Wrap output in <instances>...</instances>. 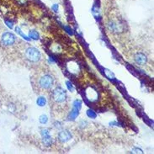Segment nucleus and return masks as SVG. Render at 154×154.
I'll list each match as a JSON object with an SVG mask.
<instances>
[{
  "label": "nucleus",
  "instance_id": "12",
  "mask_svg": "<svg viewBox=\"0 0 154 154\" xmlns=\"http://www.w3.org/2000/svg\"><path fill=\"white\" fill-rule=\"evenodd\" d=\"M39 121L41 124H46L48 121V117H47V116H46V115H41V116L39 117Z\"/></svg>",
  "mask_w": 154,
  "mask_h": 154
},
{
  "label": "nucleus",
  "instance_id": "17",
  "mask_svg": "<svg viewBox=\"0 0 154 154\" xmlns=\"http://www.w3.org/2000/svg\"><path fill=\"white\" fill-rule=\"evenodd\" d=\"M58 9H59V6H58V4L57 3H54L52 6H51V9L54 11V12H58Z\"/></svg>",
  "mask_w": 154,
  "mask_h": 154
},
{
  "label": "nucleus",
  "instance_id": "2",
  "mask_svg": "<svg viewBox=\"0 0 154 154\" xmlns=\"http://www.w3.org/2000/svg\"><path fill=\"white\" fill-rule=\"evenodd\" d=\"M53 84H54V79L49 74H45L39 80V85L40 86V88H42L44 89H51L53 86Z\"/></svg>",
  "mask_w": 154,
  "mask_h": 154
},
{
  "label": "nucleus",
  "instance_id": "10",
  "mask_svg": "<svg viewBox=\"0 0 154 154\" xmlns=\"http://www.w3.org/2000/svg\"><path fill=\"white\" fill-rule=\"evenodd\" d=\"M29 37L30 39H32V40H39L40 36H39V33L36 31V30H30Z\"/></svg>",
  "mask_w": 154,
  "mask_h": 154
},
{
  "label": "nucleus",
  "instance_id": "7",
  "mask_svg": "<svg viewBox=\"0 0 154 154\" xmlns=\"http://www.w3.org/2000/svg\"><path fill=\"white\" fill-rule=\"evenodd\" d=\"M135 62L137 63L138 65H141V66H143L147 63V57L145 54L141 53V52H138L136 54L135 57Z\"/></svg>",
  "mask_w": 154,
  "mask_h": 154
},
{
  "label": "nucleus",
  "instance_id": "15",
  "mask_svg": "<svg viewBox=\"0 0 154 154\" xmlns=\"http://www.w3.org/2000/svg\"><path fill=\"white\" fill-rule=\"evenodd\" d=\"M104 73H105L106 77H109L110 79H112V78L115 77V75L113 74V73H111V71H110V70H108V69H105V70H104Z\"/></svg>",
  "mask_w": 154,
  "mask_h": 154
},
{
  "label": "nucleus",
  "instance_id": "16",
  "mask_svg": "<svg viewBox=\"0 0 154 154\" xmlns=\"http://www.w3.org/2000/svg\"><path fill=\"white\" fill-rule=\"evenodd\" d=\"M66 85H67V89L70 90L71 92H73L74 89H73V84L71 83V82H69V81H67L66 82Z\"/></svg>",
  "mask_w": 154,
  "mask_h": 154
},
{
  "label": "nucleus",
  "instance_id": "3",
  "mask_svg": "<svg viewBox=\"0 0 154 154\" xmlns=\"http://www.w3.org/2000/svg\"><path fill=\"white\" fill-rule=\"evenodd\" d=\"M52 97L56 103H63L67 100V93L63 88L58 87L53 91Z\"/></svg>",
  "mask_w": 154,
  "mask_h": 154
},
{
  "label": "nucleus",
  "instance_id": "11",
  "mask_svg": "<svg viewBox=\"0 0 154 154\" xmlns=\"http://www.w3.org/2000/svg\"><path fill=\"white\" fill-rule=\"evenodd\" d=\"M15 31H16L19 35H20L25 40H30V38H28V36L22 32V30H21V29H20V27H16V28H15Z\"/></svg>",
  "mask_w": 154,
  "mask_h": 154
},
{
  "label": "nucleus",
  "instance_id": "19",
  "mask_svg": "<svg viewBox=\"0 0 154 154\" xmlns=\"http://www.w3.org/2000/svg\"><path fill=\"white\" fill-rule=\"evenodd\" d=\"M5 23H6V25H7V26H8L9 28H10V29H12V28H13V24H12V22H9V21L6 20V21H5Z\"/></svg>",
  "mask_w": 154,
  "mask_h": 154
},
{
  "label": "nucleus",
  "instance_id": "6",
  "mask_svg": "<svg viewBox=\"0 0 154 154\" xmlns=\"http://www.w3.org/2000/svg\"><path fill=\"white\" fill-rule=\"evenodd\" d=\"M71 138H72V134L67 130H62L58 133V139L61 142H63V143L67 142L69 140H71Z\"/></svg>",
  "mask_w": 154,
  "mask_h": 154
},
{
  "label": "nucleus",
  "instance_id": "4",
  "mask_svg": "<svg viewBox=\"0 0 154 154\" xmlns=\"http://www.w3.org/2000/svg\"><path fill=\"white\" fill-rule=\"evenodd\" d=\"M15 41H16V37L11 32H4L2 35L1 42L4 46H12L15 43Z\"/></svg>",
  "mask_w": 154,
  "mask_h": 154
},
{
  "label": "nucleus",
  "instance_id": "18",
  "mask_svg": "<svg viewBox=\"0 0 154 154\" xmlns=\"http://www.w3.org/2000/svg\"><path fill=\"white\" fill-rule=\"evenodd\" d=\"M131 152H132L133 153H143L142 150H141V149H139V148H134V149H132Z\"/></svg>",
  "mask_w": 154,
  "mask_h": 154
},
{
  "label": "nucleus",
  "instance_id": "9",
  "mask_svg": "<svg viewBox=\"0 0 154 154\" xmlns=\"http://www.w3.org/2000/svg\"><path fill=\"white\" fill-rule=\"evenodd\" d=\"M46 98L45 97H43V96H40L37 98V100H36V104H37V105L40 106V107H43V106H45L46 104Z\"/></svg>",
  "mask_w": 154,
  "mask_h": 154
},
{
  "label": "nucleus",
  "instance_id": "1",
  "mask_svg": "<svg viewBox=\"0 0 154 154\" xmlns=\"http://www.w3.org/2000/svg\"><path fill=\"white\" fill-rule=\"evenodd\" d=\"M26 56L27 59L31 63H37L41 57L40 51L35 47H29L26 51Z\"/></svg>",
  "mask_w": 154,
  "mask_h": 154
},
{
  "label": "nucleus",
  "instance_id": "13",
  "mask_svg": "<svg viewBox=\"0 0 154 154\" xmlns=\"http://www.w3.org/2000/svg\"><path fill=\"white\" fill-rule=\"evenodd\" d=\"M87 116H89V118L95 119V118L97 117V114H96L93 110H87Z\"/></svg>",
  "mask_w": 154,
  "mask_h": 154
},
{
  "label": "nucleus",
  "instance_id": "5",
  "mask_svg": "<svg viewBox=\"0 0 154 154\" xmlns=\"http://www.w3.org/2000/svg\"><path fill=\"white\" fill-rule=\"evenodd\" d=\"M41 137H42V141L45 146L46 147H50L52 143V139H51V135H50V132L47 129H42L41 131Z\"/></svg>",
  "mask_w": 154,
  "mask_h": 154
},
{
  "label": "nucleus",
  "instance_id": "8",
  "mask_svg": "<svg viewBox=\"0 0 154 154\" xmlns=\"http://www.w3.org/2000/svg\"><path fill=\"white\" fill-rule=\"evenodd\" d=\"M79 110H80L73 107V110H72V111L70 112V115H69V119H70V120H75L77 116H78V115H79Z\"/></svg>",
  "mask_w": 154,
  "mask_h": 154
},
{
  "label": "nucleus",
  "instance_id": "14",
  "mask_svg": "<svg viewBox=\"0 0 154 154\" xmlns=\"http://www.w3.org/2000/svg\"><path fill=\"white\" fill-rule=\"evenodd\" d=\"M73 108H76V109H78V110H80L81 109V107H82V102L79 100H76L73 104Z\"/></svg>",
  "mask_w": 154,
  "mask_h": 154
}]
</instances>
